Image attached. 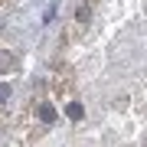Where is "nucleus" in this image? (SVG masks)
<instances>
[{"mask_svg": "<svg viewBox=\"0 0 147 147\" xmlns=\"http://www.w3.org/2000/svg\"><path fill=\"white\" fill-rule=\"evenodd\" d=\"M69 118L79 121V118H82V105H69Z\"/></svg>", "mask_w": 147, "mask_h": 147, "instance_id": "nucleus-2", "label": "nucleus"}, {"mask_svg": "<svg viewBox=\"0 0 147 147\" xmlns=\"http://www.w3.org/2000/svg\"><path fill=\"white\" fill-rule=\"evenodd\" d=\"M39 118H42V121H53L56 115H53V108H49V105H39Z\"/></svg>", "mask_w": 147, "mask_h": 147, "instance_id": "nucleus-1", "label": "nucleus"}]
</instances>
